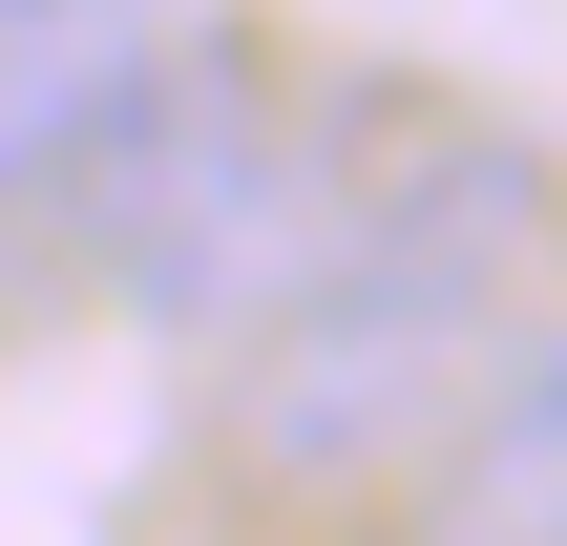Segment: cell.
Masks as SVG:
<instances>
[{"mask_svg":"<svg viewBox=\"0 0 567 546\" xmlns=\"http://www.w3.org/2000/svg\"><path fill=\"white\" fill-rule=\"evenodd\" d=\"M567 274V168L526 126H379L337 253L231 337V442L252 484H379V463H442V421L505 379V337L547 316Z\"/></svg>","mask_w":567,"mask_h":546,"instance_id":"6da1fadb","label":"cell"},{"mask_svg":"<svg viewBox=\"0 0 567 546\" xmlns=\"http://www.w3.org/2000/svg\"><path fill=\"white\" fill-rule=\"evenodd\" d=\"M358 168H379V84H274V63H168L147 42V84L84 126L42 231H84V274L147 337H252L337 253Z\"/></svg>","mask_w":567,"mask_h":546,"instance_id":"7a4b0ae2","label":"cell"},{"mask_svg":"<svg viewBox=\"0 0 567 546\" xmlns=\"http://www.w3.org/2000/svg\"><path fill=\"white\" fill-rule=\"evenodd\" d=\"M147 0H0V231H42L63 210V168H84V126L147 84Z\"/></svg>","mask_w":567,"mask_h":546,"instance_id":"3957f363","label":"cell"},{"mask_svg":"<svg viewBox=\"0 0 567 546\" xmlns=\"http://www.w3.org/2000/svg\"><path fill=\"white\" fill-rule=\"evenodd\" d=\"M421 546H567V316H547V337H505V379L442 421Z\"/></svg>","mask_w":567,"mask_h":546,"instance_id":"277c9868","label":"cell"}]
</instances>
